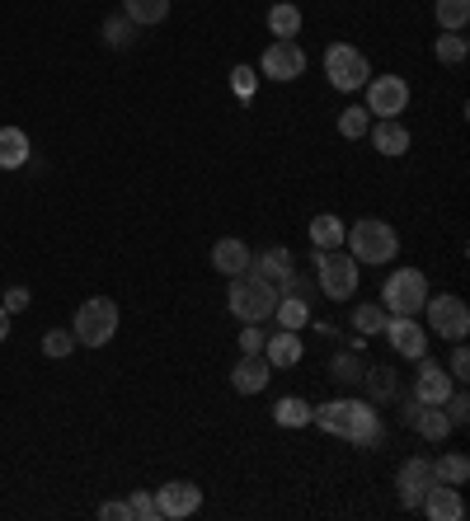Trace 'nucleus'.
<instances>
[{
  "label": "nucleus",
  "instance_id": "obj_18",
  "mask_svg": "<svg viewBox=\"0 0 470 521\" xmlns=\"http://www.w3.org/2000/svg\"><path fill=\"white\" fill-rule=\"evenodd\" d=\"M264 357H268V367H273V371L297 367L301 357H306V343L297 338V329H282V334L264 338Z\"/></svg>",
  "mask_w": 470,
  "mask_h": 521
},
{
  "label": "nucleus",
  "instance_id": "obj_27",
  "mask_svg": "<svg viewBox=\"0 0 470 521\" xmlns=\"http://www.w3.org/2000/svg\"><path fill=\"white\" fill-rule=\"evenodd\" d=\"M123 15L137 29H146V24H160V19L170 15V0H123Z\"/></svg>",
  "mask_w": 470,
  "mask_h": 521
},
{
  "label": "nucleus",
  "instance_id": "obj_42",
  "mask_svg": "<svg viewBox=\"0 0 470 521\" xmlns=\"http://www.w3.org/2000/svg\"><path fill=\"white\" fill-rule=\"evenodd\" d=\"M29 301H33V296L24 292V287H10V292H5V301H0V306H5V310H10V315H15V310H29Z\"/></svg>",
  "mask_w": 470,
  "mask_h": 521
},
{
  "label": "nucleus",
  "instance_id": "obj_16",
  "mask_svg": "<svg viewBox=\"0 0 470 521\" xmlns=\"http://www.w3.org/2000/svg\"><path fill=\"white\" fill-rule=\"evenodd\" d=\"M268 381H273V367H268L264 353H245L231 371V385L240 395H259V390H268Z\"/></svg>",
  "mask_w": 470,
  "mask_h": 521
},
{
  "label": "nucleus",
  "instance_id": "obj_1",
  "mask_svg": "<svg viewBox=\"0 0 470 521\" xmlns=\"http://www.w3.org/2000/svg\"><path fill=\"white\" fill-rule=\"evenodd\" d=\"M311 423L329 432V437H344L353 446H376L381 442V418L367 399H329L311 414Z\"/></svg>",
  "mask_w": 470,
  "mask_h": 521
},
{
  "label": "nucleus",
  "instance_id": "obj_35",
  "mask_svg": "<svg viewBox=\"0 0 470 521\" xmlns=\"http://www.w3.org/2000/svg\"><path fill=\"white\" fill-rule=\"evenodd\" d=\"M362 362H358V353H339L334 357V381H344V385H358L362 381Z\"/></svg>",
  "mask_w": 470,
  "mask_h": 521
},
{
  "label": "nucleus",
  "instance_id": "obj_10",
  "mask_svg": "<svg viewBox=\"0 0 470 521\" xmlns=\"http://www.w3.org/2000/svg\"><path fill=\"white\" fill-rule=\"evenodd\" d=\"M264 76L268 80H297L301 71H306V52H301L297 38H273V43L264 47Z\"/></svg>",
  "mask_w": 470,
  "mask_h": 521
},
{
  "label": "nucleus",
  "instance_id": "obj_24",
  "mask_svg": "<svg viewBox=\"0 0 470 521\" xmlns=\"http://www.w3.org/2000/svg\"><path fill=\"white\" fill-rule=\"evenodd\" d=\"M273 315H278L282 329H301V324H311V301H306V296H297V292H282Z\"/></svg>",
  "mask_w": 470,
  "mask_h": 521
},
{
  "label": "nucleus",
  "instance_id": "obj_37",
  "mask_svg": "<svg viewBox=\"0 0 470 521\" xmlns=\"http://www.w3.org/2000/svg\"><path fill=\"white\" fill-rule=\"evenodd\" d=\"M132 29H137V24H132L127 15L109 19V24H104V43H109V47H127V43H132Z\"/></svg>",
  "mask_w": 470,
  "mask_h": 521
},
{
  "label": "nucleus",
  "instance_id": "obj_5",
  "mask_svg": "<svg viewBox=\"0 0 470 521\" xmlns=\"http://www.w3.org/2000/svg\"><path fill=\"white\" fill-rule=\"evenodd\" d=\"M71 334H76V343H85V348H104V343L118 334V301H109V296L80 301Z\"/></svg>",
  "mask_w": 470,
  "mask_h": 521
},
{
  "label": "nucleus",
  "instance_id": "obj_30",
  "mask_svg": "<svg viewBox=\"0 0 470 521\" xmlns=\"http://www.w3.org/2000/svg\"><path fill=\"white\" fill-rule=\"evenodd\" d=\"M433 470H438V479H442V484H456V489H461V484H466V479H470V460L461 456V451H452V456L433 460Z\"/></svg>",
  "mask_w": 470,
  "mask_h": 521
},
{
  "label": "nucleus",
  "instance_id": "obj_13",
  "mask_svg": "<svg viewBox=\"0 0 470 521\" xmlns=\"http://www.w3.org/2000/svg\"><path fill=\"white\" fill-rule=\"evenodd\" d=\"M203 507V489L198 484H188V479H174L165 489H156V512L165 521H179V517H193Z\"/></svg>",
  "mask_w": 470,
  "mask_h": 521
},
{
  "label": "nucleus",
  "instance_id": "obj_17",
  "mask_svg": "<svg viewBox=\"0 0 470 521\" xmlns=\"http://www.w3.org/2000/svg\"><path fill=\"white\" fill-rule=\"evenodd\" d=\"M419 512H428L433 521H461L466 517V503H461V493H456V484H433L428 489V498H423V507Z\"/></svg>",
  "mask_w": 470,
  "mask_h": 521
},
{
  "label": "nucleus",
  "instance_id": "obj_3",
  "mask_svg": "<svg viewBox=\"0 0 470 521\" xmlns=\"http://www.w3.org/2000/svg\"><path fill=\"white\" fill-rule=\"evenodd\" d=\"M226 306H231L235 320L264 324V320H273V310H278V287H273L268 277H259V273H240V277H231Z\"/></svg>",
  "mask_w": 470,
  "mask_h": 521
},
{
  "label": "nucleus",
  "instance_id": "obj_25",
  "mask_svg": "<svg viewBox=\"0 0 470 521\" xmlns=\"http://www.w3.org/2000/svg\"><path fill=\"white\" fill-rule=\"evenodd\" d=\"M362 381H367V390H372V404H391V399H400V381H395L391 367L362 371Z\"/></svg>",
  "mask_w": 470,
  "mask_h": 521
},
{
  "label": "nucleus",
  "instance_id": "obj_14",
  "mask_svg": "<svg viewBox=\"0 0 470 521\" xmlns=\"http://www.w3.org/2000/svg\"><path fill=\"white\" fill-rule=\"evenodd\" d=\"M400 418H405L419 437H428V442H442V437L452 432V418H447L442 404H423V399H414V395L405 399V414H400Z\"/></svg>",
  "mask_w": 470,
  "mask_h": 521
},
{
  "label": "nucleus",
  "instance_id": "obj_23",
  "mask_svg": "<svg viewBox=\"0 0 470 521\" xmlns=\"http://www.w3.org/2000/svg\"><path fill=\"white\" fill-rule=\"evenodd\" d=\"M344 221H339V216H334V212H320V216H315V221H311V245L315 249H339V245H344Z\"/></svg>",
  "mask_w": 470,
  "mask_h": 521
},
{
  "label": "nucleus",
  "instance_id": "obj_39",
  "mask_svg": "<svg viewBox=\"0 0 470 521\" xmlns=\"http://www.w3.org/2000/svg\"><path fill=\"white\" fill-rule=\"evenodd\" d=\"M447 376H452V381H466V376H470V353H466V343H456L452 362H447Z\"/></svg>",
  "mask_w": 470,
  "mask_h": 521
},
{
  "label": "nucleus",
  "instance_id": "obj_38",
  "mask_svg": "<svg viewBox=\"0 0 470 521\" xmlns=\"http://www.w3.org/2000/svg\"><path fill=\"white\" fill-rule=\"evenodd\" d=\"M127 507H132V517H137V521H156L160 517L156 498H151V493H132V498H127Z\"/></svg>",
  "mask_w": 470,
  "mask_h": 521
},
{
  "label": "nucleus",
  "instance_id": "obj_8",
  "mask_svg": "<svg viewBox=\"0 0 470 521\" xmlns=\"http://www.w3.org/2000/svg\"><path fill=\"white\" fill-rule=\"evenodd\" d=\"M423 315H428V329L438 338L461 343V338L470 334V310L461 296H428V301H423Z\"/></svg>",
  "mask_w": 470,
  "mask_h": 521
},
{
  "label": "nucleus",
  "instance_id": "obj_31",
  "mask_svg": "<svg viewBox=\"0 0 470 521\" xmlns=\"http://www.w3.org/2000/svg\"><path fill=\"white\" fill-rule=\"evenodd\" d=\"M433 52H438V62H442V66H461V62H466V52H470V43L461 38V33H442Z\"/></svg>",
  "mask_w": 470,
  "mask_h": 521
},
{
  "label": "nucleus",
  "instance_id": "obj_19",
  "mask_svg": "<svg viewBox=\"0 0 470 521\" xmlns=\"http://www.w3.org/2000/svg\"><path fill=\"white\" fill-rule=\"evenodd\" d=\"M250 245L245 240H217L212 245V268L217 273H226V277H240V273H250Z\"/></svg>",
  "mask_w": 470,
  "mask_h": 521
},
{
  "label": "nucleus",
  "instance_id": "obj_12",
  "mask_svg": "<svg viewBox=\"0 0 470 521\" xmlns=\"http://www.w3.org/2000/svg\"><path fill=\"white\" fill-rule=\"evenodd\" d=\"M381 334L391 338V348L400 357H409V362H419L428 353V334H423V324L414 315H386V329Z\"/></svg>",
  "mask_w": 470,
  "mask_h": 521
},
{
  "label": "nucleus",
  "instance_id": "obj_15",
  "mask_svg": "<svg viewBox=\"0 0 470 521\" xmlns=\"http://www.w3.org/2000/svg\"><path fill=\"white\" fill-rule=\"evenodd\" d=\"M452 376L442 371V362H433V357L423 353L419 357V376H414V399H423V404H442V399L452 395Z\"/></svg>",
  "mask_w": 470,
  "mask_h": 521
},
{
  "label": "nucleus",
  "instance_id": "obj_32",
  "mask_svg": "<svg viewBox=\"0 0 470 521\" xmlns=\"http://www.w3.org/2000/svg\"><path fill=\"white\" fill-rule=\"evenodd\" d=\"M367 108H344V113H339V137L344 141H362L367 137Z\"/></svg>",
  "mask_w": 470,
  "mask_h": 521
},
{
  "label": "nucleus",
  "instance_id": "obj_26",
  "mask_svg": "<svg viewBox=\"0 0 470 521\" xmlns=\"http://www.w3.org/2000/svg\"><path fill=\"white\" fill-rule=\"evenodd\" d=\"M268 29H273V38H297L301 33V10L292 5V0H278V5L268 10Z\"/></svg>",
  "mask_w": 470,
  "mask_h": 521
},
{
  "label": "nucleus",
  "instance_id": "obj_20",
  "mask_svg": "<svg viewBox=\"0 0 470 521\" xmlns=\"http://www.w3.org/2000/svg\"><path fill=\"white\" fill-rule=\"evenodd\" d=\"M250 273H259V277H268L273 287H282L287 277L297 273V263H292V249H282V245L264 249L259 259H250Z\"/></svg>",
  "mask_w": 470,
  "mask_h": 521
},
{
  "label": "nucleus",
  "instance_id": "obj_43",
  "mask_svg": "<svg viewBox=\"0 0 470 521\" xmlns=\"http://www.w3.org/2000/svg\"><path fill=\"white\" fill-rule=\"evenodd\" d=\"M99 517H109V521H132V507H127V503H104V507H99Z\"/></svg>",
  "mask_w": 470,
  "mask_h": 521
},
{
  "label": "nucleus",
  "instance_id": "obj_28",
  "mask_svg": "<svg viewBox=\"0 0 470 521\" xmlns=\"http://www.w3.org/2000/svg\"><path fill=\"white\" fill-rule=\"evenodd\" d=\"M311 404H306V399H297V395H287V399H278V404H273V418H278V428H306V423H311Z\"/></svg>",
  "mask_w": 470,
  "mask_h": 521
},
{
  "label": "nucleus",
  "instance_id": "obj_9",
  "mask_svg": "<svg viewBox=\"0 0 470 521\" xmlns=\"http://www.w3.org/2000/svg\"><path fill=\"white\" fill-rule=\"evenodd\" d=\"M367 108L376 118H400L409 108V80L405 76H376L367 80Z\"/></svg>",
  "mask_w": 470,
  "mask_h": 521
},
{
  "label": "nucleus",
  "instance_id": "obj_33",
  "mask_svg": "<svg viewBox=\"0 0 470 521\" xmlns=\"http://www.w3.org/2000/svg\"><path fill=\"white\" fill-rule=\"evenodd\" d=\"M353 329H358V334H381V329H386V310L381 306H358L353 310Z\"/></svg>",
  "mask_w": 470,
  "mask_h": 521
},
{
  "label": "nucleus",
  "instance_id": "obj_40",
  "mask_svg": "<svg viewBox=\"0 0 470 521\" xmlns=\"http://www.w3.org/2000/svg\"><path fill=\"white\" fill-rule=\"evenodd\" d=\"M264 329L259 324H245V334H240V353H264Z\"/></svg>",
  "mask_w": 470,
  "mask_h": 521
},
{
  "label": "nucleus",
  "instance_id": "obj_4",
  "mask_svg": "<svg viewBox=\"0 0 470 521\" xmlns=\"http://www.w3.org/2000/svg\"><path fill=\"white\" fill-rule=\"evenodd\" d=\"M358 277H362V263L344 249H315V282L329 301H348L358 292Z\"/></svg>",
  "mask_w": 470,
  "mask_h": 521
},
{
  "label": "nucleus",
  "instance_id": "obj_29",
  "mask_svg": "<svg viewBox=\"0 0 470 521\" xmlns=\"http://www.w3.org/2000/svg\"><path fill=\"white\" fill-rule=\"evenodd\" d=\"M433 15H438V24L447 33H461L466 29V19H470V0H438Z\"/></svg>",
  "mask_w": 470,
  "mask_h": 521
},
{
  "label": "nucleus",
  "instance_id": "obj_44",
  "mask_svg": "<svg viewBox=\"0 0 470 521\" xmlns=\"http://www.w3.org/2000/svg\"><path fill=\"white\" fill-rule=\"evenodd\" d=\"M5 338H10V310L0 306V343H5Z\"/></svg>",
  "mask_w": 470,
  "mask_h": 521
},
{
  "label": "nucleus",
  "instance_id": "obj_22",
  "mask_svg": "<svg viewBox=\"0 0 470 521\" xmlns=\"http://www.w3.org/2000/svg\"><path fill=\"white\" fill-rule=\"evenodd\" d=\"M29 165V132L19 127H0V169Z\"/></svg>",
  "mask_w": 470,
  "mask_h": 521
},
{
  "label": "nucleus",
  "instance_id": "obj_11",
  "mask_svg": "<svg viewBox=\"0 0 470 521\" xmlns=\"http://www.w3.org/2000/svg\"><path fill=\"white\" fill-rule=\"evenodd\" d=\"M433 484H438V470H433V460H423V456L405 460V465H400V503H405V512H419Z\"/></svg>",
  "mask_w": 470,
  "mask_h": 521
},
{
  "label": "nucleus",
  "instance_id": "obj_7",
  "mask_svg": "<svg viewBox=\"0 0 470 521\" xmlns=\"http://www.w3.org/2000/svg\"><path fill=\"white\" fill-rule=\"evenodd\" d=\"M325 76H329V85H334V90H344V94L362 90V85H367V76H372L367 52H358L353 43H334L325 52Z\"/></svg>",
  "mask_w": 470,
  "mask_h": 521
},
{
  "label": "nucleus",
  "instance_id": "obj_6",
  "mask_svg": "<svg viewBox=\"0 0 470 521\" xmlns=\"http://www.w3.org/2000/svg\"><path fill=\"white\" fill-rule=\"evenodd\" d=\"M381 301H386V315H419L423 301H428V277L419 268H400V273L386 277Z\"/></svg>",
  "mask_w": 470,
  "mask_h": 521
},
{
  "label": "nucleus",
  "instance_id": "obj_41",
  "mask_svg": "<svg viewBox=\"0 0 470 521\" xmlns=\"http://www.w3.org/2000/svg\"><path fill=\"white\" fill-rule=\"evenodd\" d=\"M231 85H235V94H240V99H250V94H254V71H250V66H235V71H231Z\"/></svg>",
  "mask_w": 470,
  "mask_h": 521
},
{
  "label": "nucleus",
  "instance_id": "obj_2",
  "mask_svg": "<svg viewBox=\"0 0 470 521\" xmlns=\"http://www.w3.org/2000/svg\"><path fill=\"white\" fill-rule=\"evenodd\" d=\"M344 245L348 254L358 263H391L395 254H400V235H395L391 221H381V216H362L358 226H348L344 230Z\"/></svg>",
  "mask_w": 470,
  "mask_h": 521
},
{
  "label": "nucleus",
  "instance_id": "obj_21",
  "mask_svg": "<svg viewBox=\"0 0 470 521\" xmlns=\"http://www.w3.org/2000/svg\"><path fill=\"white\" fill-rule=\"evenodd\" d=\"M367 132H372V146L381 155H405L409 151V127L400 123V118H376Z\"/></svg>",
  "mask_w": 470,
  "mask_h": 521
},
{
  "label": "nucleus",
  "instance_id": "obj_34",
  "mask_svg": "<svg viewBox=\"0 0 470 521\" xmlns=\"http://www.w3.org/2000/svg\"><path fill=\"white\" fill-rule=\"evenodd\" d=\"M43 353L47 357H71V353H76V334H66V329H47V334H43Z\"/></svg>",
  "mask_w": 470,
  "mask_h": 521
},
{
  "label": "nucleus",
  "instance_id": "obj_36",
  "mask_svg": "<svg viewBox=\"0 0 470 521\" xmlns=\"http://www.w3.org/2000/svg\"><path fill=\"white\" fill-rule=\"evenodd\" d=\"M442 409H447V418H452V428H466V423H470V399H466V390H452V395L442 399Z\"/></svg>",
  "mask_w": 470,
  "mask_h": 521
}]
</instances>
